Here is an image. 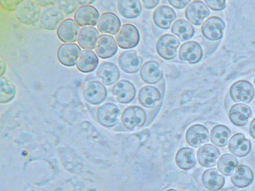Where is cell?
<instances>
[{
  "label": "cell",
  "mask_w": 255,
  "mask_h": 191,
  "mask_svg": "<svg viewBox=\"0 0 255 191\" xmlns=\"http://www.w3.org/2000/svg\"><path fill=\"white\" fill-rule=\"evenodd\" d=\"M146 119V114L144 110L137 105L128 106L124 109L121 116L123 124L128 130L143 126Z\"/></svg>",
  "instance_id": "4"
},
{
  "label": "cell",
  "mask_w": 255,
  "mask_h": 191,
  "mask_svg": "<svg viewBox=\"0 0 255 191\" xmlns=\"http://www.w3.org/2000/svg\"><path fill=\"white\" fill-rule=\"evenodd\" d=\"M180 42L176 37L166 33L160 36L156 43L157 54L165 60H172L177 55Z\"/></svg>",
  "instance_id": "2"
},
{
  "label": "cell",
  "mask_w": 255,
  "mask_h": 191,
  "mask_svg": "<svg viewBox=\"0 0 255 191\" xmlns=\"http://www.w3.org/2000/svg\"><path fill=\"white\" fill-rule=\"evenodd\" d=\"M64 13L57 7L52 6L44 9L42 12L40 23L44 29L54 30L64 20Z\"/></svg>",
  "instance_id": "14"
},
{
  "label": "cell",
  "mask_w": 255,
  "mask_h": 191,
  "mask_svg": "<svg viewBox=\"0 0 255 191\" xmlns=\"http://www.w3.org/2000/svg\"><path fill=\"white\" fill-rule=\"evenodd\" d=\"M96 76L101 80L104 85L111 86L119 79L120 72L117 66L114 63L104 62L97 68Z\"/></svg>",
  "instance_id": "23"
},
{
  "label": "cell",
  "mask_w": 255,
  "mask_h": 191,
  "mask_svg": "<svg viewBox=\"0 0 255 191\" xmlns=\"http://www.w3.org/2000/svg\"><path fill=\"white\" fill-rule=\"evenodd\" d=\"M95 1H96L95 0H78L79 4L80 5H81V6L90 5L91 4L93 3Z\"/></svg>",
  "instance_id": "45"
},
{
  "label": "cell",
  "mask_w": 255,
  "mask_h": 191,
  "mask_svg": "<svg viewBox=\"0 0 255 191\" xmlns=\"http://www.w3.org/2000/svg\"><path fill=\"white\" fill-rule=\"evenodd\" d=\"M249 132L251 136L255 140V118L252 120L250 124Z\"/></svg>",
  "instance_id": "43"
},
{
  "label": "cell",
  "mask_w": 255,
  "mask_h": 191,
  "mask_svg": "<svg viewBox=\"0 0 255 191\" xmlns=\"http://www.w3.org/2000/svg\"><path fill=\"white\" fill-rule=\"evenodd\" d=\"M16 94V88L5 77L0 79V102L6 103L13 99Z\"/></svg>",
  "instance_id": "36"
},
{
  "label": "cell",
  "mask_w": 255,
  "mask_h": 191,
  "mask_svg": "<svg viewBox=\"0 0 255 191\" xmlns=\"http://www.w3.org/2000/svg\"><path fill=\"white\" fill-rule=\"evenodd\" d=\"M22 0H1L0 1L1 6L8 11L16 10Z\"/></svg>",
  "instance_id": "38"
},
{
  "label": "cell",
  "mask_w": 255,
  "mask_h": 191,
  "mask_svg": "<svg viewBox=\"0 0 255 191\" xmlns=\"http://www.w3.org/2000/svg\"><path fill=\"white\" fill-rule=\"evenodd\" d=\"M144 7L147 9H152L156 6L159 0H144L142 1Z\"/></svg>",
  "instance_id": "42"
},
{
  "label": "cell",
  "mask_w": 255,
  "mask_h": 191,
  "mask_svg": "<svg viewBox=\"0 0 255 191\" xmlns=\"http://www.w3.org/2000/svg\"><path fill=\"white\" fill-rule=\"evenodd\" d=\"M83 96L85 99L92 104H99L107 97V91L104 85L99 81L92 80L84 86Z\"/></svg>",
  "instance_id": "6"
},
{
  "label": "cell",
  "mask_w": 255,
  "mask_h": 191,
  "mask_svg": "<svg viewBox=\"0 0 255 191\" xmlns=\"http://www.w3.org/2000/svg\"><path fill=\"white\" fill-rule=\"evenodd\" d=\"M163 72L158 62L150 60L146 61L141 66L139 71L141 79L149 84H155L159 82L163 77Z\"/></svg>",
  "instance_id": "16"
},
{
  "label": "cell",
  "mask_w": 255,
  "mask_h": 191,
  "mask_svg": "<svg viewBox=\"0 0 255 191\" xmlns=\"http://www.w3.org/2000/svg\"><path fill=\"white\" fill-rule=\"evenodd\" d=\"M41 8L35 0H22L16 10L18 20L25 25H33L41 18Z\"/></svg>",
  "instance_id": "1"
},
{
  "label": "cell",
  "mask_w": 255,
  "mask_h": 191,
  "mask_svg": "<svg viewBox=\"0 0 255 191\" xmlns=\"http://www.w3.org/2000/svg\"><path fill=\"white\" fill-rule=\"evenodd\" d=\"M176 17L177 15L174 10L165 5L158 6L152 14V19L154 24L163 29H169L171 23Z\"/></svg>",
  "instance_id": "18"
},
{
  "label": "cell",
  "mask_w": 255,
  "mask_h": 191,
  "mask_svg": "<svg viewBox=\"0 0 255 191\" xmlns=\"http://www.w3.org/2000/svg\"><path fill=\"white\" fill-rule=\"evenodd\" d=\"M220 155L219 150L211 144H206L201 146L197 151L199 164L205 168L214 166Z\"/></svg>",
  "instance_id": "21"
},
{
  "label": "cell",
  "mask_w": 255,
  "mask_h": 191,
  "mask_svg": "<svg viewBox=\"0 0 255 191\" xmlns=\"http://www.w3.org/2000/svg\"><path fill=\"white\" fill-rule=\"evenodd\" d=\"M81 29L80 26L72 18L64 19L56 29L58 38L65 43H73L77 40Z\"/></svg>",
  "instance_id": "11"
},
{
  "label": "cell",
  "mask_w": 255,
  "mask_h": 191,
  "mask_svg": "<svg viewBox=\"0 0 255 191\" xmlns=\"http://www.w3.org/2000/svg\"><path fill=\"white\" fill-rule=\"evenodd\" d=\"M238 161L234 155L226 153L222 155L217 162V168L223 175L229 176L233 174L238 166Z\"/></svg>",
  "instance_id": "35"
},
{
  "label": "cell",
  "mask_w": 255,
  "mask_h": 191,
  "mask_svg": "<svg viewBox=\"0 0 255 191\" xmlns=\"http://www.w3.org/2000/svg\"><path fill=\"white\" fill-rule=\"evenodd\" d=\"M209 133L207 128L203 125L195 124L187 129L185 138L188 144L193 147L197 148L209 140Z\"/></svg>",
  "instance_id": "19"
},
{
  "label": "cell",
  "mask_w": 255,
  "mask_h": 191,
  "mask_svg": "<svg viewBox=\"0 0 255 191\" xmlns=\"http://www.w3.org/2000/svg\"><path fill=\"white\" fill-rule=\"evenodd\" d=\"M81 52V48L77 44L63 43L57 50V58L62 65L72 67L76 64Z\"/></svg>",
  "instance_id": "7"
},
{
  "label": "cell",
  "mask_w": 255,
  "mask_h": 191,
  "mask_svg": "<svg viewBox=\"0 0 255 191\" xmlns=\"http://www.w3.org/2000/svg\"><path fill=\"white\" fill-rule=\"evenodd\" d=\"M99 64V58L96 53L91 50L82 51L76 63L77 69L84 73L94 71Z\"/></svg>",
  "instance_id": "29"
},
{
  "label": "cell",
  "mask_w": 255,
  "mask_h": 191,
  "mask_svg": "<svg viewBox=\"0 0 255 191\" xmlns=\"http://www.w3.org/2000/svg\"><path fill=\"white\" fill-rule=\"evenodd\" d=\"M98 10L91 5L80 6L74 14L75 21L80 26H93L96 25L99 19Z\"/></svg>",
  "instance_id": "15"
},
{
  "label": "cell",
  "mask_w": 255,
  "mask_h": 191,
  "mask_svg": "<svg viewBox=\"0 0 255 191\" xmlns=\"http://www.w3.org/2000/svg\"><path fill=\"white\" fill-rule=\"evenodd\" d=\"M57 7L67 14L75 12L79 7L78 0H60L57 1Z\"/></svg>",
  "instance_id": "37"
},
{
  "label": "cell",
  "mask_w": 255,
  "mask_h": 191,
  "mask_svg": "<svg viewBox=\"0 0 255 191\" xmlns=\"http://www.w3.org/2000/svg\"><path fill=\"white\" fill-rule=\"evenodd\" d=\"M112 93L118 102L128 103L132 101L136 95V90L133 84L127 80H121L112 87Z\"/></svg>",
  "instance_id": "13"
},
{
  "label": "cell",
  "mask_w": 255,
  "mask_h": 191,
  "mask_svg": "<svg viewBox=\"0 0 255 191\" xmlns=\"http://www.w3.org/2000/svg\"><path fill=\"white\" fill-rule=\"evenodd\" d=\"M178 56L181 61L194 64L201 60L203 50L201 45L197 42L189 41L181 45L178 51Z\"/></svg>",
  "instance_id": "12"
},
{
  "label": "cell",
  "mask_w": 255,
  "mask_h": 191,
  "mask_svg": "<svg viewBox=\"0 0 255 191\" xmlns=\"http://www.w3.org/2000/svg\"><path fill=\"white\" fill-rule=\"evenodd\" d=\"M143 60L134 50L123 51L118 58L120 68L125 73L134 74L140 69Z\"/></svg>",
  "instance_id": "9"
},
{
  "label": "cell",
  "mask_w": 255,
  "mask_h": 191,
  "mask_svg": "<svg viewBox=\"0 0 255 191\" xmlns=\"http://www.w3.org/2000/svg\"><path fill=\"white\" fill-rule=\"evenodd\" d=\"M210 14V10L206 4L201 0H193L187 6L185 10L186 18L192 24L200 25L204 19Z\"/></svg>",
  "instance_id": "10"
},
{
  "label": "cell",
  "mask_w": 255,
  "mask_h": 191,
  "mask_svg": "<svg viewBox=\"0 0 255 191\" xmlns=\"http://www.w3.org/2000/svg\"><path fill=\"white\" fill-rule=\"evenodd\" d=\"M254 180L252 169L245 165L238 166L231 178L232 184L239 188H246L250 185Z\"/></svg>",
  "instance_id": "28"
},
{
  "label": "cell",
  "mask_w": 255,
  "mask_h": 191,
  "mask_svg": "<svg viewBox=\"0 0 255 191\" xmlns=\"http://www.w3.org/2000/svg\"><path fill=\"white\" fill-rule=\"evenodd\" d=\"M0 77H2L5 74L6 71V65L5 63L2 60H0Z\"/></svg>",
  "instance_id": "44"
},
{
  "label": "cell",
  "mask_w": 255,
  "mask_h": 191,
  "mask_svg": "<svg viewBox=\"0 0 255 191\" xmlns=\"http://www.w3.org/2000/svg\"><path fill=\"white\" fill-rule=\"evenodd\" d=\"M252 148L251 141L246 138L242 133L233 135L228 143V149L230 152L239 157L247 156Z\"/></svg>",
  "instance_id": "24"
},
{
  "label": "cell",
  "mask_w": 255,
  "mask_h": 191,
  "mask_svg": "<svg viewBox=\"0 0 255 191\" xmlns=\"http://www.w3.org/2000/svg\"><path fill=\"white\" fill-rule=\"evenodd\" d=\"M225 178L219 174L216 168L206 170L202 176V182L204 186L210 191L221 190L225 184Z\"/></svg>",
  "instance_id": "27"
},
{
  "label": "cell",
  "mask_w": 255,
  "mask_h": 191,
  "mask_svg": "<svg viewBox=\"0 0 255 191\" xmlns=\"http://www.w3.org/2000/svg\"><path fill=\"white\" fill-rule=\"evenodd\" d=\"M230 95L235 102H250L255 96V89L248 81L241 80L235 82L230 89Z\"/></svg>",
  "instance_id": "5"
},
{
  "label": "cell",
  "mask_w": 255,
  "mask_h": 191,
  "mask_svg": "<svg viewBox=\"0 0 255 191\" xmlns=\"http://www.w3.org/2000/svg\"><path fill=\"white\" fill-rule=\"evenodd\" d=\"M166 191H177L176 190H174V189H169L168 190H166Z\"/></svg>",
  "instance_id": "46"
},
{
  "label": "cell",
  "mask_w": 255,
  "mask_h": 191,
  "mask_svg": "<svg viewBox=\"0 0 255 191\" xmlns=\"http://www.w3.org/2000/svg\"><path fill=\"white\" fill-rule=\"evenodd\" d=\"M175 161L177 166L184 170L192 169L196 163L193 150L188 147L180 149L176 154Z\"/></svg>",
  "instance_id": "32"
},
{
  "label": "cell",
  "mask_w": 255,
  "mask_h": 191,
  "mask_svg": "<svg viewBox=\"0 0 255 191\" xmlns=\"http://www.w3.org/2000/svg\"><path fill=\"white\" fill-rule=\"evenodd\" d=\"M118 46L115 38L106 34L100 36L95 51L102 59H108L113 57L118 51Z\"/></svg>",
  "instance_id": "20"
},
{
  "label": "cell",
  "mask_w": 255,
  "mask_h": 191,
  "mask_svg": "<svg viewBox=\"0 0 255 191\" xmlns=\"http://www.w3.org/2000/svg\"><path fill=\"white\" fill-rule=\"evenodd\" d=\"M161 98V94L157 88L151 86L142 87L138 93V100L144 107L152 108Z\"/></svg>",
  "instance_id": "31"
},
{
  "label": "cell",
  "mask_w": 255,
  "mask_h": 191,
  "mask_svg": "<svg viewBox=\"0 0 255 191\" xmlns=\"http://www.w3.org/2000/svg\"><path fill=\"white\" fill-rule=\"evenodd\" d=\"M140 40V35L137 28L130 23L122 25L116 36L118 46L125 49H130L136 46Z\"/></svg>",
  "instance_id": "3"
},
{
  "label": "cell",
  "mask_w": 255,
  "mask_h": 191,
  "mask_svg": "<svg viewBox=\"0 0 255 191\" xmlns=\"http://www.w3.org/2000/svg\"><path fill=\"white\" fill-rule=\"evenodd\" d=\"M205 2L211 9L217 11L224 9L226 6L225 0H206Z\"/></svg>",
  "instance_id": "39"
},
{
  "label": "cell",
  "mask_w": 255,
  "mask_h": 191,
  "mask_svg": "<svg viewBox=\"0 0 255 191\" xmlns=\"http://www.w3.org/2000/svg\"><path fill=\"white\" fill-rule=\"evenodd\" d=\"M38 5L43 7H50L54 6L57 3V0H35Z\"/></svg>",
  "instance_id": "41"
},
{
  "label": "cell",
  "mask_w": 255,
  "mask_h": 191,
  "mask_svg": "<svg viewBox=\"0 0 255 191\" xmlns=\"http://www.w3.org/2000/svg\"><path fill=\"white\" fill-rule=\"evenodd\" d=\"M100 36L96 28L93 26L83 27L80 30L77 42L82 48L92 50L96 48Z\"/></svg>",
  "instance_id": "26"
},
{
  "label": "cell",
  "mask_w": 255,
  "mask_h": 191,
  "mask_svg": "<svg viewBox=\"0 0 255 191\" xmlns=\"http://www.w3.org/2000/svg\"><path fill=\"white\" fill-rule=\"evenodd\" d=\"M171 31L181 41L190 39L195 33L193 25L184 19H178L175 21L171 27Z\"/></svg>",
  "instance_id": "33"
},
{
  "label": "cell",
  "mask_w": 255,
  "mask_h": 191,
  "mask_svg": "<svg viewBox=\"0 0 255 191\" xmlns=\"http://www.w3.org/2000/svg\"><path fill=\"white\" fill-rule=\"evenodd\" d=\"M254 83H255V79H254Z\"/></svg>",
  "instance_id": "47"
},
{
  "label": "cell",
  "mask_w": 255,
  "mask_h": 191,
  "mask_svg": "<svg viewBox=\"0 0 255 191\" xmlns=\"http://www.w3.org/2000/svg\"><path fill=\"white\" fill-rule=\"evenodd\" d=\"M121 26V22L119 17L111 12L102 13L97 23V28L100 32L111 35L119 32Z\"/></svg>",
  "instance_id": "22"
},
{
  "label": "cell",
  "mask_w": 255,
  "mask_h": 191,
  "mask_svg": "<svg viewBox=\"0 0 255 191\" xmlns=\"http://www.w3.org/2000/svg\"><path fill=\"white\" fill-rule=\"evenodd\" d=\"M231 135L230 130L226 126L217 125L212 129L210 133V140L212 143L218 147L225 146Z\"/></svg>",
  "instance_id": "34"
},
{
  "label": "cell",
  "mask_w": 255,
  "mask_h": 191,
  "mask_svg": "<svg viewBox=\"0 0 255 191\" xmlns=\"http://www.w3.org/2000/svg\"><path fill=\"white\" fill-rule=\"evenodd\" d=\"M119 113V108L115 104L107 102L98 109L97 117L102 125L111 127L116 124Z\"/></svg>",
  "instance_id": "17"
},
{
  "label": "cell",
  "mask_w": 255,
  "mask_h": 191,
  "mask_svg": "<svg viewBox=\"0 0 255 191\" xmlns=\"http://www.w3.org/2000/svg\"><path fill=\"white\" fill-rule=\"evenodd\" d=\"M117 8L123 17L133 19L140 14L142 5L138 0H120L117 2Z\"/></svg>",
  "instance_id": "30"
},
{
  "label": "cell",
  "mask_w": 255,
  "mask_h": 191,
  "mask_svg": "<svg viewBox=\"0 0 255 191\" xmlns=\"http://www.w3.org/2000/svg\"><path fill=\"white\" fill-rule=\"evenodd\" d=\"M225 28V23L222 19L217 16H211L204 21L201 30L206 38L214 41L222 38Z\"/></svg>",
  "instance_id": "8"
},
{
  "label": "cell",
  "mask_w": 255,
  "mask_h": 191,
  "mask_svg": "<svg viewBox=\"0 0 255 191\" xmlns=\"http://www.w3.org/2000/svg\"><path fill=\"white\" fill-rule=\"evenodd\" d=\"M252 112L247 104L239 103L234 104L230 109L229 117L230 121L237 126L246 125Z\"/></svg>",
  "instance_id": "25"
},
{
  "label": "cell",
  "mask_w": 255,
  "mask_h": 191,
  "mask_svg": "<svg viewBox=\"0 0 255 191\" xmlns=\"http://www.w3.org/2000/svg\"><path fill=\"white\" fill-rule=\"evenodd\" d=\"M168 2L177 9H182L190 2V0H169Z\"/></svg>",
  "instance_id": "40"
}]
</instances>
